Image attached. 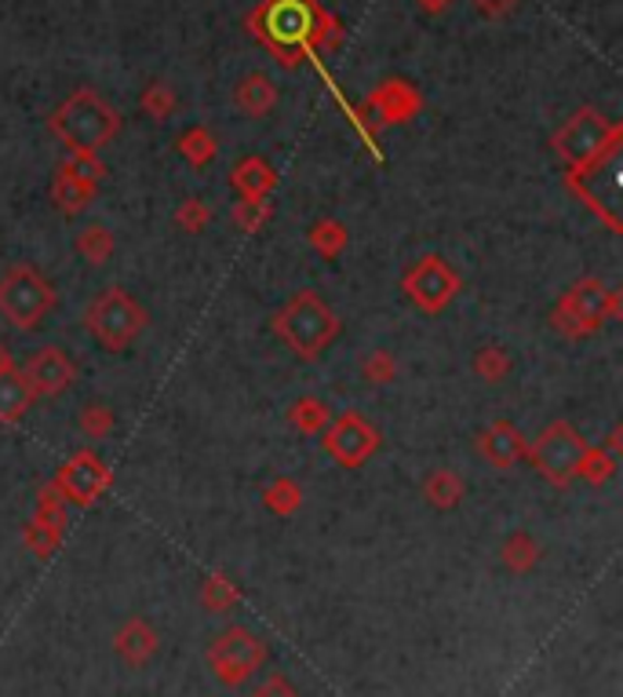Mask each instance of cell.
Here are the masks:
<instances>
[{
    "label": "cell",
    "mask_w": 623,
    "mask_h": 697,
    "mask_svg": "<svg viewBox=\"0 0 623 697\" xmlns=\"http://www.w3.org/2000/svg\"><path fill=\"white\" fill-rule=\"evenodd\" d=\"M423 497L426 504L437 511H452L459 500H463V478L448 472V467H434V472L423 478Z\"/></svg>",
    "instance_id": "21"
},
{
    "label": "cell",
    "mask_w": 623,
    "mask_h": 697,
    "mask_svg": "<svg viewBox=\"0 0 623 697\" xmlns=\"http://www.w3.org/2000/svg\"><path fill=\"white\" fill-rule=\"evenodd\" d=\"M404 297L412 300V307H420L423 314H442L448 303L459 297L463 281H459L456 267L442 256H420L415 264L401 275Z\"/></svg>",
    "instance_id": "9"
},
{
    "label": "cell",
    "mask_w": 623,
    "mask_h": 697,
    "mask_svg": "<svg viewBox=\"0 0 623 697\" xmlns=\"http://www.w3.org/2000/svg\"><path fill=\"white\" fill-rule=\"evenodd\" d=\"M321 434H325V453L332 456L339 467H350V472L379 450L376 423L365 420L361 413H339L336 420H328V428Z\"/></svg>",
    "instance_id": "10"
},
{
    "label": "cell",
    "mask_w": 623,
    "mask_h": 697,
    "mask_svg": "<svg viewBox=\"0 0 623 697\" xmlns=\"http://www.w3.org/2000/svg\"><path fill=\"white\" fill-rule=\"evenodd\" d=\"M62 522H66V500L59 497L55 486H44L37 493V515H33V526L26 533L30 548L40 555H51L62 541Z\"/></svg>",
    "instance_id": "13"
},
{
    "label": "cell",
    "mask_w": 623,
    "mask_h": 697,
    "mask_svg": "<svg viewBox=\"0 0 623 697\" xmlns=\"http://www.w3.org/2000/svg\"><path fill=\"white\" fill-rule=\"evenodd\" d=\"M55 307V286L37 267L15 264L0 275V318L30 333L48 318Z\"/></svg>",
    "instance_id": "5"
},
{
    "label": "cell",
    "mask_w": 623,
    "mask_h": 697,
    "mask_svg": "<svg viewBox=\"0 0 623 697\" xmlns=\"http://www.w3.org/2000/svg\"><path fill=\"white\" fill-rule=\"evenodd\" d=\"M95 187H98V183L77 179V176H70V172L59 169V176H55V187H51V198H55V205H59L62 216H81L87 205H92Z\"/></svg>",
    "instance_id": "19"
},
{
    "label": "cell",
    "mask_w": 623,
    "mask_h": 697,
    "mask_svg": "<svg viewBox=\"0 0 623 697\" xmlns=\"http://www.w3.org/2000/svg\"><path fill=\"white\" fill-rule=\"evenodd\" d=\"M201 603L208 606V609H215V614H223V609H230L237 603V588L230 584V577H223V573H212L204 581V588H201Z\"/></svg>",
    "instance_id": "31"
},
{
    "label": "cell",
    "mask_w": 623,
    "mask_h": 697,
    "mask_svg": "<svg viewBox=\"0 0 623 697\" xmlns=\"http://www.w3.org/2000/svg\"><path fill=\"white\" fill-rule=\"evenodd\" d=\"M11 369H15V358H11L8 347L0 344V373H11Z\"/></svg>",
    "instance_id": "39"
},
{
    "label": "cell",
    "mask_w": 623,
    "mask_h": 697,
    "mask_svg": "<svg viewBox=\"0 0 623 697\" xmlns=\"http://www.w3.org/2000/svg\"><path fill=\"white\" fill-rule=\"evenodd\" d=\"M415 4H420L426 15H442V12H445V8H448V4H452V0H415Z\"/></svg>",
    "instance_id": "38"
},
{
    "label": "cell",
    "mask_w": 623,
    "mask_h": 697,
    "mask_svg": "<svg viewBox=\"0 0 623 697\" xmlns=\"http://www.w3.org/2000/svg\"><path fill=\"white\" fill-rule=\"evenodd\" d=\"M616 314H620V292H609L598 278H579L562 292L551 322L568 340H584L601 322L616 318Z\"/></svg>",
    "instance_id": "6"
},
{
    "label": "cell",
    "mask_w": 623,
    "mask_h": 697,
    "mask_svg": "<svg viewBox=\"0 0 623 697\" xmlns=\"http://www.w3.org/2000/svg\"><path fill=\"white\" fill-rule=\"evenodd\" d=\"M620 136H623L620 125L606 121V117L598 111H590V106H584V111H576L568 117L554 136L557 158H562L568 169V183H579L598 165H606V161L616 154Z\"/></svg>",
    "instance_id": "2"
},
{
    "label": "cell",
    "mask_w": 623,
    "mask_h": 697,
    "mask_svg": "<svg viewBox=\"0 0 623 697\" xmlns=\"http://www.w3.org/2000/svg\"><path fill=\"white\" fill-rule=\"evenodd\" d=\"M114 234L103 223H87L81 234H77V253H81L92 267H106L114 259Z\"/></svg>",
    "instance_id": "24"
},
{
    "label": "cell",
    "mask_w": 623,
    "mask_h": 697,
    "mask_svg": "<svg viewBox=\"0 0 623 697\" xmlns=\"http://www.w3.org/2000/svg\"><path fill=\"white\" fill-rule=\"evenodd\" d=\"M616 464H620V456L609 453L606 445H587L576 478H584V483H590V486H606L609 478L616 475Z\"/></svg>",
    "instance_id": "25"
},
{
    "label": "cell",
    "mask_w": 623,
    "mask_h": 697,
    "mask_svg": "<svg viewBox=\"0 0 623 697\" xmlns=\"http://www.w3.org/2000/svg\"><path fill=\"white\" fill-rule=\"evenodd\" d=\"M215 136L208 132V128L201 125H193V128H186V132L179 136V154L190 161L193 169H204V165H212V158H215Z\"/></svg>",
    "instance_id": "27"
},
{
    "label": "cell",
    "mask_w": 623,
    "mask_h": 697,
    "mask_svg": "<svg viewBox=\"0 0 623 697\" xmlns=\"http://www.w3.org/2000/svg\"><path fill=\"white\" fill-rule=\"evenodd\" d=\"M584 453H587L584 434H579L568 420H551L540 434H536L532 450H525V456L532 461L536 472L557 489H565L576 478Z\"/></svg>",
    "instance_id": "8"
},
{
    "label": "cell",
    "mask_w": 623,
    "mask_h": 697,
    "mask_svg": "<svg viewBox=\"0 0 623 697\" xmlns=\"http://www.w3.org/2000/svg\"><path fill=\"white\" fill-rule=\"evenodd\" d=\"M22 380L33 391V398H59L66 387L77 380V362L62 347H40L22 365Z\"/></svg>",
    "instance_id": "12"
},
{
    "label": "cell",
    "mask_w": 623,
    "mask_h": 697,
    "mask_svg": "<svg viewBox=\"0 0 623 697\" xmlns=\"http://www.w3.org/2000/svg\"><path fill=\"white\" fill-rule=\"evenodd\" d=\"M157 650H161V636L146 617H128L125 625L117 628L114 653L128 669H146V664L157 658Z\"/></svg>",
    "instance_id": "14"
},
{
    "label": "cell",
    "mask_w": 623,
    "mask_h": 697,
    "mask_svg": "<svg viewBox=\"0 0 623 697\" xmlns=\"http://www.w3.org/2000/svg\"><path fill=\"white\" fill-rule=\"evenodd\" d=\"M48 125L70 154H98L120 132V114L95 89H77Z\"/></svg>",
    "instance_id": "1"
},
{
    "label": "cell",
    "mask_w": 623,
    "mask_h": 697,
    "mask_svg": "<svg viewBox=\"0 0 623 697\" xmlns=\"http://www.w3.org/2000/svg\"><path fill=\"white\" fill-rule=\"evenodd\" d=\"M208 220H212V212H208V205L201 198H186L179 209H175V226L186 234H201Z\"/></svg>",
    "instance_id": "32"
},
{
    "label": "cell",
    "mask_w": 623,
    "mask_h": 697,
    "mask_svg": "<svg viewBox=\"0 0 623 697\" xmlns=\"http://www.w3.org/2000/svg\"><path fill=\"white\" fill-rule=\"evenodd\" d=\"M289 420H292V428L299 434H321L328 428V420H332V409H328L325 398L306 395L289 409Z\"/></svg>",
    "instance_id": "23"
},
{
    "label": "cell",
    "mask_w": 623,
    "mask_h": 697,
    "mask_svg": "<svg viewBox=\"0 0 623 697\" xmlns=\"http://www.w3.org/2000/svg\"><path fill=\"white\" fill-rule=\"evenodd\" d=\"M81 428L87 439H106V434L114 431V409L103 406V402H92V406H84L81 413Z\"/></svg>",
    "instance_id": "33"
},
{
    "label": "cell",
    "mask_w": 623,
    "mask_h": 697,
    "mask_svg": "<svg viewBox=\"0 0 623 697\" xmlns=\"http://www.w3.org/2000/svg\"><path fill=\"white\" fill-rule=\"evenodd\" d=\"M230 187L237 190L240 201H267L270 190L278 187V172H273L262 158H245L237 161L230 172Z\"/></svg>",
    "instance_id": "18"
},
{
    "label": "cell",
    "mask_w": 623,
    "mask_h": 697,
    "mask_svg": "<svg viewBox=\"0 0 623 697\" xmlns=\"http://www.w3.org/2000/svg\"><path fill=\"white\" fill-rule=\"evenodd\" d=\"M146 322H150L146 307H142V303L131 297L128 289H120V286L103 289L84 311L87 336H92L98 347L114 351V355L128 351V347L142 336V329H146Z\"/></svg>",
    "instance_id": "4"
},
{
    "label": "cell",
    "mask_w": 623,
    "mask_h": 697,
    "mask_svg": "<svg viewBox=\"0 0 623 697\" xmlns=\"http://www.w3.org/2000/svg\"><path fill=\"white\" fill-rule=\"evenodd\" d=\"M251 697H299V690L292 686L289 675L273 672V675H267V679L256 686V690H251Z\"/></svg>",
    "instance_id": "36"
},
{
    "label": "cell",
    "mask_w": 623,
    "mask_h": 697,
    "mask_svg": "<svg viewBox=\"0 0 623 697\" xmlns=\"http://www.w3.org/2000/svg\"><path fill=\"white\" fill-rule=\"evenodd\" d=\"M262 497H267V508L273 515H292V511H299L303 504V489L295 486L292 478H273Z\"/></svg>",
    "instance_id": "29"
},
{
    "label": "cell",
    "mask_w": 623,
    "mask_h": 697,
    "mask_svg": "<svg viewBox=\"0 0 623 697\" xmlns=\"http://www.w3.org/2000/svg\"><path fill=\"white\" fill-rule=\"evenodd\" d=\"M478 453L485 456V461L496 467V472H507V467H514L525 456V434L514 428L510 420H496V423H489L485 431L478 434Z\"/></svg>",
    "instance_id": "16"
},
{
    "label": "cell",
    "mask_w": 623,
    "mask_h": 697,
    "mask_svg": "<svg viewBox=\"0 0 623 697\" xmlns=\"http://www.w3.org/2000/svg\"><path fill=\"white\" fill-rule=\"evenodd\" d=\"M306 237H310V248H314V253L321 256V259H336V256L346 248V242H350L346 226L339 223V220H317Z\"/></svg>",
    "instance_id": "26"
},
{
    "label": "cell",
    "mask_w": 623,
    "mask_h": 697,
    "mask_svg": "<svg viewBox=\"0 0 623 697\" xmlns=\"http://www.w3.org/2000/svg\"><path fill=\"white\" fill-rule=\"evenodd\" d=\"M420 106H423L420 92H415L409 81H387L372 92L368 114L376 117V125H404Z\"/></svg>",
    "instance_id": "15"
},
{
    "label": "cell",
    "mask_w": 623,
    "mask_h": 697,
    "mask_svg": "<svg viewBox=\"0 0 623 697\" xmlns=\"http://www.w3.org/2000/svg\"><path fill=\"white\" fill-rule=\"evenodd\" d=\"M208 669L223 686H240L267 664V642L245 625H230L208 642Z\"/></svg>",
    "instance_id": "7"
},
{
    "label": "cell",
    "mask_w": 623,
    "mask_h": 697,
    "mask_svg": "<svg viewBox=\"0 0 623 697\" xmlns=\"http://www.w3.org/2000/svg\"><path fill=\"white\" fill-rule=\"evenodd\" d=\"M142 114L153 117V121H168L175 114V92L164 81H153L146 92H142Z\"/></svg>",
    "instance_id": "30"
},
{
    "label": "cell",
    "mask_w": 623,
    "mask_h": 697,
    "mask_svg": "<svg viewBox=\"0 0 623 697\" xmlns=\"http://www.w3.org/2000/svg\"><path fill=\"white\" fill-rule=\"evenodd\" d=\"M470 4L478 8L481 15H489V19H496V15H507L514 4H518V0H470Z\"/></svg>",
    "instance_id": "37"
},
{
    "label": "cell",
    "mask_w": 623,
    "mask_h": 697,
    "mask_svg": "<svg viewBox=\"0 0 623 697\" xmlns=\"http://www.w3.org/2000/svg\"><path fill=\"white\" fill-rule=\"evenodd\" d=\"M109 478L114 475H109V467L98 461V453L81 450L62 464V472L55 475L51 486L59 489L62 500H70L77 508H87V504H95V497L106 493Z\"/></svg>",
    "instance_id": "11"
},
{
    "label": "cell",
    "mask_w": 623,
    "mask_h": 697,
    "mask_svg": "<svg viewBox=\"0 0 623 697\" xmlns=\"http://www.w3.org/2000/svg\"><path fill=\"white\" fill-rule=\"evenodd\" d=\"M499 559L503 566H507L510 573H529L536 562H540V544H536L532 533H510L507 541H503V548H499Z\"/></svg>",
    "instance_id": "22"
},
{
    "label": "cell",
    "mask_w": 623,
    "mask_h": 697,
    "mask_svg": "<svg viewBox=\"0 0 623 697\" xmlns=\"http://www.w3.org/2000/svg\"><path fill=\"white\" fill-rule=\"evenodd\" d=\"M270 201H237L234 205V223L240 226L245 234H256L262 223L270 220Z\"/></svg>",
    "instance_id": "34"
},
{
    "label": "cell",
    "mask_w": 623,
    "mask_h": 697,
    "mask_svg": "<svg viewBox=\"0 0 623 697\" xmlns=\"http://www.w3.org/2000/svg\"><path fill=\"white\" fill-rule=\"evenodd\" d=\"M365 376H368V384H390L393 376H398V362L390 358V351H372L365 358Z\"/></svg>",
    "instance_id": "35"
},
{
    "label": "cell",
    "mask_w": 623,
    "mask_h": 697,
    "mask_svg": "<svg viewBox=\"0 0 623 697\" xmlns=\"http://www.w3.org/2000/svg\"><path fill=\"white\" fill-rule=\"evenodd\" d=\"M474 373H478V380H485V384H499V380L510 373L507 347H499V344L481 347V351L474 355Z\"/></svg>",
    "instance_id": "28"
},
{
    "label": "cell",
    "mask_w": 623,
    "mask_h": 697,
    "mask_svg": "<svg viewBox=\"0 0 623 697\" xmlns=\"http://www.w3.org/2000/svg\"><path fill=\"white\" fill-rule=\"evenodd\" d=\"M273 333L281 336L292 355H299L303 362H314L339 336V314L314 289H303L273 314Z\"/></svg>",
    "instance_id": "3"
},
{
    "label": "cell",
    "mask_w": 623,
    "mask_h": 697,
    "mask_svg": "<svg viewBox=\"0 0 623 697\" xmlns=\"http://www.w3.org/2000/svg\"><path fill=\"white\" fill-rule=\"evenodd\" d=\"M234 106L245 117H251V121H262V117L278 106V84H273L262 70L245 73L234 89Z\"/></svg>",
    "instance_id": "17"
},
{
    "label": "cell",
    "mask_w": 623,
    "mask_h": 697,
    "mask_svg": "<svg viewBox=\"0 0 623 697\" xmlns=\"http://www.w3.org/2000/svg\"><path fill=\"white\" fill-rule=\"evenodd\" d=\"M33 406V391L26 387L19 369L0 373V423H19Z\"/></svg>",
    "instance_id": "20"
}]
</instances>
